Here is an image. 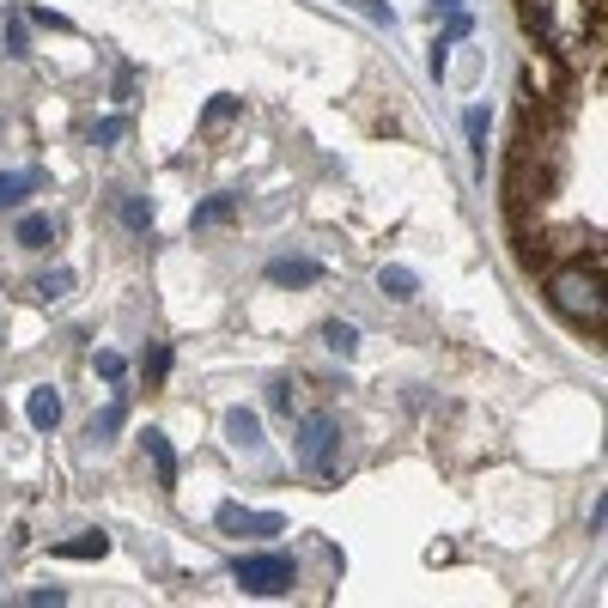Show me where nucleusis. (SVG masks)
Masks as SVG:
<instances>
[{"label":"nucleus","instance_id":"24","mask_svg":"<svg viewBox=\"0 0 608 608\" xmlns=\"http://www.w3.org/2000/svg\"><path fill=\"white\" fill-rule=\"evenodd\" d=\"M292 402H298V390L286 384V377H280V384H268V408L274 414H292Z\"/></svg>","mask_w":608,"mask_h":608},{"label":"nucleus","instance_id":"25","mask_svg":"<svg viewBox=\"0 0 608 608\" xmlns=\"http://www.w3.org/2000/svg\"><path fill=\"white\" fill-rule=\"evenodd\" d=\"M25 602H31V608H55V602H67V590H61V584H43V590H31Z\"/></svg>","mask_w":608,"mask_h":608},{"label":"nucleus","instance_id":"14","mask_svg":"<svg viewBox=\"0 0 608 608\" xmlns=\"http://www.w3.org/2000/svg\"><path fill=\"white\" fill-rule=\"evenodd\" d=\"M323 347L341 353V359H353V353H359V329H353V323H323Z\"/></svg>","mask_w":608,"mask_h":608},{"label":"nucleus","instance_id":"12","mask_svg":"<svg viewBox=\"0 0 608 608\" xmlns=\"http://www.w3.org/2000/svg\"><path fill=\"white\" fill-rule=\"evenodd\" d=\"M238 207H244V195H213V201H201V207H195V232H207V225H225V219H238Z\"/></svg>","mask_w":608,"mask_h":608},{"label":"nucleus","instance_id":"8","mask_svg":"<svg viewBox=\"0 0 608 608\" xmlns=\"http://www.w3.org/2000/svg\"><path fill=\"white\" fill-rule=\"evenodd\" d=\"M104 554H110L104 529H86V536H73V542H55V560H104Z\"/></svg>","mask_w":608,"mask_h":608},{"label":"nucleus","instance_id":"16","mask_svg":"<svg viewBox=\"0 0 608 608\" xmlns=\"http://www.w3.org/2000/svg\"><path fill=\"white\" fill-rule=\"evenodd\" d=\"M377 286H384L390 298H414V292H420V280H414V268H384V274H377Z\"/></svg>","mask_w":608,"mask_h":608},{"label":"nucleus","instance_id":"11","mask_svg":"<svg viewBox=\"0 0 608 608\" xmlns=\"http://www.w3.org/2000/svg\"><path fill=\"white\" fill-rule=\"evenodd\" d=\"M25 414H31V426H37V432H55V426H61V396H55V390L43 384V390H31Z\"/></svg>","mask_w":608,"mask_h":608},{"label":"nucleus","instance_id":"2","mask_svg":"<svg viewBox=\"0 0 608 608\" xmlns=\"http://www.w3.org/2000/svg\"><path fill=\"white\" fill-rule=\"evenodd\" d=\"M292 456H298L311 475L341 481V426H335L329 414H304V420H298V438H292Z\"/></svg>","mask_w":608,"mask_h":608},{"label":"nucleus","instance_id":"9","mask_svg":"<svg viewBox=\"0 0 608 608\" xmlns=\"http://www.w3.org/2000/svg\"><path fill=\"white\" fill-rule=\"evenodd\" d=\"M116 219L128 225V232H152V201L134 195V189H116Z\"/></svg>","mask_w":608,"mask_h":608},{"label":"nucleus","instance_id":"7","mask_svg":"<svg viewBox=\"0 0 608 608\" xmlns=\"http://www.w3.org/2000/svg\"><path fill=\"white\" fill-rule=\"evenodd\" d=\"M225 438H232L238 450H262V420L250 408H225Z\"/></svg>","mask_w":608,"mask_h":608},{"label":"nucleus","instance_id":"18","mask_svg":"<svg viewBox=\"0 0 608 608\" xmlns=\"http://www.w3.org/2000/svg\"><path fill=\"white\" fill-rule=\"evenodd\" d=\"M463 128H469V146H475V165H487V110H469Z\"/></svg>","mask_w":608,"mask_h":608},{"label":"nucleus","instance_id":"19","mask_svg":"<svg viewBox=\"0 0 608 608\" xmlns=\"http://www.w3.org/2000/svg\"><path fill=\"white\" fill-rule=\"evenodd\" d=\"M116 140H128V116H104V122H92V146H116Z\"/></svg>","mask_w":608,"mask_h":608},{"label":"nucleus","instance_id":"10","mask_svg":"<svg viewBox=\"0 0 608 608\" xmlns=\"http://www.w3.org/2000/svg\"><path fill=\"white\" fill-rule=\"evenodd\" d=\"M13 244H19V250H49V244H55L49 213H25V219H19V232H13Z\"/></svg>","mask_w":608,"mask_h":608},{"label":"nucleus","instance_id":"22","mask_svg":"<svg viewBox=\"0 0 608 608\" xmlns=\"http://www.w3.org/2000/svg\"><path fill=\"white\" fill-rule=\"evenodd\" d=\"M7 55H31V37H25V13L7 19Z\"/></svg>","mask_w":608,"mask_h":608},{"label":"nucleus","instance_id":"17","mask_svg":"<svg viewBox=\"0 0 608 608\" xmlns=\"http://www.w3.org/2000/svg\"><path fill=\"white\" fill-rule=\"evenodd\" d=\"M140 377H146V384H165V377H171V347H146Z\"/></svg>","mask_w":608,"mask_h":608},{"label":"nucleus","instance_id":"26","mask_svg":"<svg viewBox=\"0 0 608 608\" xmlns=\"http://www.w3.org/2000/svg\"><path fill=\"white\" fill-rule=\"evenodd\" d=\"M122 371H128V359H122V353H98V377H110V384H116Z\"/></svg>","mask_w":608,"mask_h":608},{"label":"nucleus","instance_id":"20","mask_svg":"<svg viewBox=\"0 0 608 608\" xmlns=\"http://www.w3.org/2000/svg\"><path fill=\"white\" fill-rule=\"evenodd\" d=\"M122 426H128V408H122V402H110V408L92 420V438H116Z\"/></svg>","mask_w":608,"mask_h":608},{"label":"nucleus","instance_id":"6","mask_svg":"<svg viewBox=\"0 0 608 608\" xmlns=\"http://www.w3.org/2000/svg\"><path fill=\"white\" fill-rule=\"evenodd\" d=\"M317 280H323V268L311 256H274L268 262V286H317Z\"/></svg>","mask_w":608,"mask_h":608},{"label":"nucleus","instance_id":"21","mask_svg":"<svg viewBox=\"0 0 608 608\" xmlns=\"http://www.w3.org/2000/svg\"><path fill=\"white\" fill-rule=\"evenodd\" d=\"M67 292H73V268H55L37 280V298H67Z\"/></svg>","mask_w":608,"mask_h":608},{"label":"nucleus","instance_id":"3","mask_svg":"<svg viewBox=\"0 0 608 608\" xmlns=\"http://www.w3.org/2000/svg\"><path fill=\"white\" fill-rule=\"evenodd\" d=\"M232 578H238L250 596H286V590L298 584V566H292V554H244V560L232 566Z\"/></svg>","mask_w":608,"mask_h":608},{"label":"nucleus","instance_id":"27","mask_svg":"<svg viewBox=\"0 0 608 608\" xmlns=\"http://www.w3.org/2000/svg\"><path fill=\"white\" fill-rule=\"evenodd\" d=\"M438 13H444V19H450V13H463V0H432V19H438Z\"/></svg>","mask_w":608,"mask_h":608},{"label":"nucleus","instance_id":"15","mask_svg":"<svg viewBox=\"0 0 608 608\" xmlns=\"http://www.w3.org/2000/svg\"><path fill=\"white\" fill-rule=\"evenodd\" d=\"M232 116H244V98H232V92H219L207 110H201V128H225Z\"/></svg>","mask_w":608,"mask_h":608},{"label":"nucleus","instance_id":"5","mask_svg":"<svg viewBox=\"0 0 608 608\" xmlns=\"http://www.w3.org/2000/svg\"><path fill=\"white\" fill-rule=\"evenodd\" d=\"M146 456H152V475H159V487L165 493H177V450H171V438L159 432V426H146Z\"/></svg>","mask_w":608,"mask_h":608},{"label":"nucleus","instance_id":"4","mask_svg":"<svg viewBox=\"0 0 608 608\" xmlns=\"http://www.w3.org/2000/svg\"><path fill=\"white\" fill-rule=\"evenodd\" d=\"M213 523L225 529V536H280V511H244V505H232V499H225L219 511H213Z\"/></svg>","mask_w":608,"mask_h":608},{"label":"nucleus","instance_id":"23","mask_svg":"<svg viewBox=\"0 0 608 608\" xmlns=\"http://www.w3.org/2000/svg\"><path fill=\"white\" fill-rule=\"evenodd\" d=\"M353 7H359V13H365L371 25H384V31H396V13L384 7V0H353Z\"/></svg>","mask_w":608,"mask_h":608},{"label":"nucleus","instance_id":"13","mask_svg":"<svg viewBox=\"0 0 608 608\" xmlns=\"http://www.w3.org/2000/svg\"><path fill=\"white\" fill-rule=\"evenodd\" d=\"M37 189V171H0V207H19Z\"/></svg>","mask_w":608,"mask_h":608},{"label":"nucleus","instance_id":"1","mask_svg":"<svg viewBox=\"0 0 608 608\" xmlns=\"http://www.w3.org/2000/svg\"><path fill=\"white\" fill-rule=\"evenodd\" d=\"M548 304L566 317V323H578V329H602L608 323V292H602V262H566V268H554L548 274Z\"/></svg>","mask_w":608,"mask_h":608}]
</instances>
